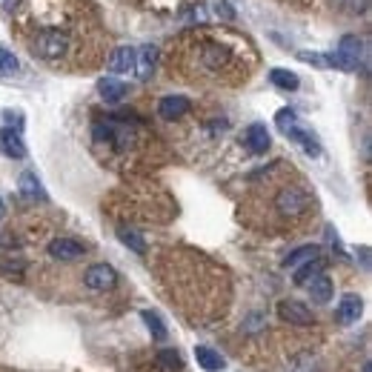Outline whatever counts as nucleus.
Instances as JSON below:
<instances>
[{
	"mask_svg": "<svg viewBox=\"0 0 372 372\" xmlns=\"http://www.w3.org/2000/svg\"><path fill=\"white\" fill-rule=\"evenodd\" d=\"M155 63H158V49H155V46H140V49H135V72H137L140 81L152 78Z\"/></svg>",
	"mask_w": 372,
	"mask_h": 372,
	"instance_id": "9",
	"label": "nucleus"
},
{
	"mask_svg": "<svg viewBox=\"0 0 372 372\" xmlns=\"http://www.w3.org/2000/svg\"><path fill=\"white\" fill-rule=\"evenodd\" d=\"M318 255H321V249H318L315 244H307V247H298L295 252H289V255H286L283 266H286V269H298V266H304L307 261H312V258H318Z\"/></svg>",
	"mask_w": 372,
	"mask_h": 372,
	"instance_id": "18",
	"label": "nucleus"
},
{
	"mask_svg": "<svg viewBox=\"0 0 372 372\" xmlns=\"http://www.w3.org/2000/svg\"><path fill=\"white\" fill-rule=\"evenodd\" d=\"M140 318H143L146 329L152 332V338H155V341H164V338L169 335V329H167V324H164V318H161L158 312H152V310H143V312H140Z\"/></svg>",
	"mask_w": 372,
	"mask_h": 372,
	"instance_id": "20",
	"label": "nucleus"
},
{
	"mask_svg": "<svg viewBox=\"0 0 372 372\" xmlns=\"http://www.w3.org/2000/svg\"><path fill=\"white\" fill-rule=\"evenodd\" d=\"M0 155L15 158V161L26 158V143H23L21 132H15V129H9V126L0 129Z\"/></svg>",
	"mask_w": 372,
	"mask_h": 372,
	"instance_id": "7",
	"label": "nucleus"
},
{
	"mask_svg": "<svg viewBox=\"0 0 372 372\" xmlns=\"http://www.w3.org/2000/svg\"><path fill=\"white\" fill-rule=\"evenodd\" d=\"M118 238H120V244L129 247L132 252H137V255L146 252V241H143L140 232H135V230H129V227H118Z\"/></svg>",
	"mask_w": 372,
	"mask_h": 372,
	"instance_id": "22",
	"label": "nucleus"
},
{
	"mask_svg": "<svg viewBox=\"0 0 372 372\" xmlns=\"http://www.w3.org/2000/svg\"><path fill=\"white\" fill-rule=\"evenodd\" d=\"M324 272V261L321 258H312V261H307L304 266H298L295 269V283L298 286H304V283H310L315 275H321Z\"/></svg>",
	"mask_w": 372,
	"mask_h": 372,
	"instance_id": "21",
	"label": "nucleus"
},
{
	"mask_svg": "<svg viewBox=\"0 0 372 372\" xmlns=\"http://www.w3.org/2000/svg\"><path fill=\"white\" fill-rule=\"evenodd\" d=\"M84 283H86L89 289H95V292H106V289H112V286L118 283V272H115L109 264H95V266L86 269Z\"/></svg>",
	"mask_w": 372,
	"mask_h": 372,
	"instance_id": "4",
	"label": "nucleus"
},
{
	"mask_svg": "<svg viewBox=\"0 0 372 372\" xmlns=\"http://www.w3.org/2000/svg\"><path fill=\"white\" fill-rule=\"evenodd\" d=\"M109 69L112 72H132L135 69V49L132 46H118L109 55Z\"/></svg>",
	"mask_w": 372,
	"mask_h": 372,
	"instance_id": "17",
	"label": "nucleus"
},
{
	"mask_svg": "<svg viewBox=\"0 0 372 372\" xmlns=\"http://www.w3.org/2000/svg\"><path fill=\"white\" fill-rule=\"evenodd\" d=\"M69 49H72V40H69V35L60 32V29H43V32L35 35V40H32V52H35L38 57L49 60V63L66 57Z\"/></svg>",
	"mask_w": 372,
	"mask_h": 372,
	"instance_id": "1",
	"label": "nucleus"
},
{
	"mask_svg": "<svg viewBox=\"0 0 372 372\" xmlns=\"http://www.w3.org/2000/svg\"><path fill=\"white\" fill-rule=\"evenodd\" d=\"M158 112H161L164 120H178V118H184L189 112V98H184V95H167L158 103Z\"/></svg>",
	"mask_w": 372,
	"mask_h": 372,
	"instance_id": "10",
	"label": "nucleus"
},
{
	"mask_svg": "<svg viewBox=\"0 0 372 372\" xmlns=\"http://www.w3.org/2000/svg\"><path fill=\"white\" fill-rule=\"evenodd\" d=\"M275 123H278V129H281V132H289V129L298 123V115H295L292 109H281V112L275 115Z\"/></svg>",
	"mask_w": 372,
	"mask_h": 372,
	"instance_id": "26",
	"label": "nucleus"
},
{
	"mask_svg": "<svg viewBox=\"0 0 372 372\" xmlns=\"http://www.w3.org/2000/svg\"><path fill=\"white\" fill-rule=\"evenodd\" d=\"M361 55H363V40L355 35H344L338 43V52L329 55V60H332V66H338L344 72H355L361 63Z\"/></svg>",
	"mask_w": 372,
	"mask_h": 372,
	"instance_id": "2",
	"label": "nucleus"
},
{
	"mask_svg": "<svg viewBox=\"0 0 372 372\" xmlns=\"http://www.w3.org/2000/svg\"><path fill=\"white\" fill-rule=\"evenodd\" d=\"M4 212H6V206H4V198H0V218H4Z\"/></svg>",
	"mask_w": 372,
	"mask_h": 372,
	"instance_id": "27",
	"label": "nucleus"
},
{
	"mask_svg": "<svg viewBox=\"0 0 372 372\" xmlns=\"http://www.w3.org/2000/svg\"><path fill=\"white\" fill-rule=\"evenodd\" d=\"M361 310H363V301H361L358 295L346 292V295L341 298V304H338V321H341V324H355V321L361 318Z\"/></svg>",
	"mask_w": 372,
	"mask_h": 372,
	"instance_id": "11",
	"label": "nucleus"
},
{
	"mask_svg": "<svg viewBox=\"0 0 372 372\" xmlns=\"http://www.w3.org/2000/svg\"><path fill=\"white\" fill-rule=\"evenodd\" d=\"M298 57H301L304 63H310V66H318V69H332V60L324 52H298Z\"/></svg>",
	"mask_w": 372,
	"mask_h": 372,
	"instance_id": "25",
	"label": "nucleus"
},
{
	"mask_svg": "<svg viewBox=\"0 0 372 372\" xmlns=\"http://www.w3.org/2000/svg\"><path fill=\"white\" fill-rule=\"evenodd\" d=\"M195 361L201 369L206 372H220V369H227V361H223L220 352H215L212 346H195Z\"/></svg>",
	"mask_w": 372,
	"mask_h": 372,
	"instance_id": "12",
	"label": "nucleus"
},
{
	"mask_svg": "<svg viewBox=\"0 0 372 372\" xmlns=\"http://www.w3.org/2000/svg\"><path fill=\"white\" fill-rule=\"evenodd\" d=\"M278 315H281L286 324H295V327H310V324L315 321L312 312H310V307L301 304V301H281V304H278Z\"/></svg>",
	"mask_w": 372,
	"mask_h": 372,
	"instance_id": "5",
	"label": "nucleus"
},
{
	"mask_svg": "<svg viewBox=\"0 0 372 372\" xmlns=\"http://www.w3.org/2000/svg\"><path fill=\"white\" fill-rule=\"evenodd\" d=\"M269 143H272V137H269V132H266L264 123H252V126L247 129V146H249V152L264 155L266 149H269Z\"/></svg>",
	"mask_w": 372,
	"mask_h": 372,
	"instance_id": "13",
	"label": "nucleus"
},
{
	"mask_svg": "<svg viewBox=\"0 0 372 372\" xmlns=\"http://www.w3.org/2000/svg\"><path fill=\"white\" fill-rule=\"evenodd\" d=\"M283 135H286L289 140H295L298 146H301L310 158H318V155H321V140H318L312 132H307L301 123H295V126H292L289 132H283Z\"/></svg>",
	"mask_w": 372,
	"mask_h": 372,
	"instance_id": "8",
	"label": "nucleus"
},
{
	"mask_svg": "<svg viewBox=\"0 0 372 372\" xmlns=\"http://www.w3.org/2000/svg\"><path fill=\"white\" fill-rule=\"evenodd\" d=\"M269 81H272V86H278L283 92H295L298 86H301V78H298L295 72H289V69H272Z\"/></svg>",
	"mask_w": 372,
	"mask_h": 372,
	"instance_id": "19",
	"label": "nucleus"
},
{
	"mask_svg": "<svg viewBox=\"0 0 372 372\" xmlns=\"http://www.w3.org/2000/svg\"><path fill=\"white\" fill-rule=\"evenodd\" d=\"M98 92H101V98H103L106 103H118V101L126 98V84L118 81V78H101Z\"/></svg>",
	"mask_w": 372,
	"mask_h": 372,
	"instance_id": "16",
	"label": "nucleus"
},
{
	"mask_svg": "<svg viewBox=\"0 0 372 372\" xmlns=\"http://www.w3.org/2000/svg\"><path fill=\"white\" fill-rule=\"evenodd\" d=\"M84 252H86V247L81 241H74V238H55L49 244V255L55 261H78Z\"/></svg>",
	"mask_w": 372,
	"mask_h": 372,
	"instance_id": "6",
	"label": "nucleus"
},
{
	"mask_svg": "<svg viewBox=\"0 0 372 372\" xmlns=\"http://www.w3.org/2000/svg\"><path fill=\"white\" fill-rule=\"evenodd\" d=\"M275 209L283 215V218H298V215H304L310 209V195L304 189H298V186H286L278 192L275 198Z\"/></svg>",
	"mask_w": 372,
	"mask_h": 372,
	"instance_id": "3",
	"label": "nucleus"
},
{
	"mask_svg": "<svg viewBox=\"0 0 372 372\" xmlns=\"http://www.w3.org/2000/svg\"><path fill=\"white\" fill-rule=\"evenodd\" d=\"M332 289H335V283H332V278H327L324 272L310 281V295H312L315 304H329V301H332Z\"/></svg>",
	"mask_w": 372,
	"mask_h": 372,
	"instance_id": "15",
	"label": "nucleus"
},
{
	"mask_svg": "<svg viewBox=\"0 0 372 372\" xmlns=\"http://www.w3.org/2000/svg\"><path fill=\"white\" fill-rule=\"evenodd\" d=\"M21 72V60L15 52H9L6 46H0V74H18Z\"/></svg>",
	"mask_w": 372,
	"mask_h": 372,
	"instance_id": "23",
	"label": "nucleus"
},
{
	"mask_svg": "<svg viewBox=\"0 0 372 372\" xmlns=\"http://www.w3.org/2000/svg\"><path fill=\"white\" fill-rule=\"evenodd\" d=\"M158 363L167 372H178L181 369V352L178 349H164V352H158Z\"/></svg>",
	"mask_w": 372,
	"mask_h": 372,
	"instance_id": "24",
	"label": "nucleus"
},
{
	"mask_svg": "<svg viewBox=\"0 0 372 372\" xmlns=\"http://www.w3.org/2000/svg\"><path fill=\"white\" fill-rule=\"evenodd\" d=\"M363 372H372V363H363Z\"/></svg>",
	"mask_w": 372,
	"mask_h": 372,
	"instance_id": "28",
	"label": "nucleus"
},
{
	"mask_svg": "<svg viewBox=\"0 0 372 372\" xmlns=\"http://www.w3.org/2000/svg\"><path fill=\"white\" fill-rule=\"evenodd\" d=\"M18 189L26 201H46V189H43V184L38 181L35 172H23L21 181H18Z\"/></svg>",
	"mask_w": 372,
	"mask_h": 372,
	"instance_id": "14",
	"label": "nucleus"
}]
</instances>
